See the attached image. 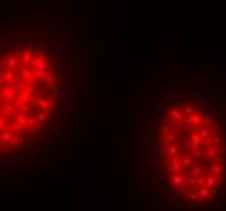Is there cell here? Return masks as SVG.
Here are the masks:
<instances>
[{"label":"cell","instance_id":"7a4b0ae2","mask_svg":"<svg viewBox=\"0 0 226 211\" xmlns=\"http://www.w3.org/2000/svg\"><path fill=\"white\" fill-rule=\"evenodd\" d=\"M52 65L33 50L0 57V149L23 145L52 106Z\"/></svg>","mask_w":226,"mask_h":211},{"label":"cell","instance_id":"6da1fadb","mask_svg":"<svg viewBox=\"0 0 226 211\" xmlns=\"http://www.w3.org/2000/svg\"><path fill=\"white\" fill-rule=\"evenodd\" d=\"M159 159L172 193L187 203H208L226 177V140L203 107L179 102L164 111L158 130Z\"/></svg>","mask_w":226,"mask_h":211}]
</instances>
